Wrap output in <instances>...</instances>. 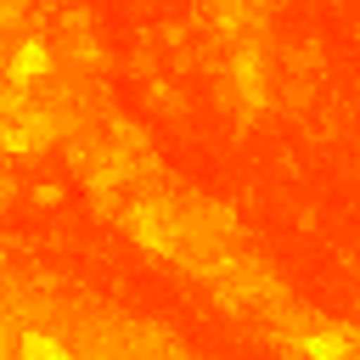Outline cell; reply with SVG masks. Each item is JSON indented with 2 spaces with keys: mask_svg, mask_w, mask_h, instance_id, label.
I'll use <instances>...</instances> for the list:
<instances>
[{
  "mask_svg": "<svg viewBox=\"0 0 360 360\" xmlns=\"http://www.w3.org/2000/svg\"><path fill=\"white\" fill-rule=\"evenodd\" d=\"M309 360H349V349H354V338L349 332H332V326H321V332H309L304 343H298Z\"/></svg>",
  "mask_w": 360,
  "mask_h": 360,
  "instance_id": "cell-1",
  "label": "cell"
},
{
  "mask_svg": "<svg viewBox=\"0 0 360 360\" xmlns=\"http://www.w3.org/2000/svg\"><path fill=\"white\" fill-rule=\"evenodd\" d=\"M51 68V51L39 45V39H22L17 45V56H11V84H28V79H39Z\"/></svg>",
  "mask_w": 360,
  "mask_h": 360,
  "instance_id": "cell-2",
  "label": "cell"
},
{
  "mask_svg": "<svg viewBox=\"0 0 360 360\" xmlns=\"http://www.w3.org/2000/svg\"><path fill=\"white\" fill-rule=\"evenodd\" d=\"M22 360H68V349L45 332H22Z\"/></svg>",
  "mask_w": 360,
  "mask_h": 360,
  "instance_id": "cell-3",
  "label": "cell"
},
{
  "mask_svg": "<svg viewBox=\"0 0 360 360\" xmlns=\"http://www.w3.org/2000/svg\"><path fill=\"white\" fill-rule=\"evenodd\" d=\"M0 146H6V152H28V146H39V141H34L28 129H17V124H6V129H0Z\"/></svg>",
  "mask_w": 360,
  "mask_h": 360,
  "instance_id": "cell-4",
  "label": "cell"
},
{
  "mask_svg": "<svg viewBox=\"0 0 360 360\" xmlns=\"http://www.w3.org/2000/svg\"><path fill=\"white\" fill-rule=\"evenodd\" d=\"M68 360H73V354H68Z\"/></svg>",
  "mask_w": 360,
  "mask_h": 360,
  "instance_id": "cell-5",
  "label": "cell"
}]
</instances>
